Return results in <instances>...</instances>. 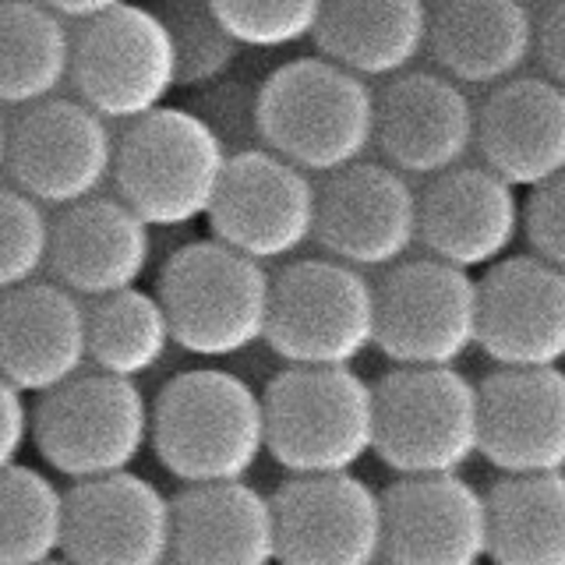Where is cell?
I'll use <instances>...</instances> for the list:
<instances>
[{
    "instance_id": "obj_23",
    "label": "cell",
    "mask_w": 565,
    "mask_h": 565,
    "mask_svg": "<svg viewBox=\"0 0 565 565\" xmlns=\"http://www.w3.org/2000/svg\"><path fill=\"white\" fill-rule=\"evenodd\" d=\"M481 163L516 191H537L565 173V88L520 75L477 106Z\"/></svg>"
},
{
    "instance_id": "obj_41",
    "label": "cell",
    "mask_w": 565,
    "mask_h": 565,
    "mask_svg": "<svg viewBox=\"0 0 565 565\" xmlns=\"http://www.w3.org/2000/svg\"><path fill=\"white\" fill-rule=\"evenodd\" d=\"M544 4H552V0H544Z\"/></svg>"
},
{
    "instance_id": "obj_8",
    "label": "cell",
    "mask_w": 565,
    "mask_h": 565,
    "mask_svg": "<svg viewBox=\"0 0 565 565\" xmlns=\"http://www.w3.org/2000/svg\"><path fill=\"white\" fill-rule=\"evenodd\" d=\"M287 367H350L379 347V287L335 258H294L273 276L265 340Z\"/></svg>"
},
{
    "instance_id": "obj_38",
    "label": "cell",
    "mask_w": 565,
    "mask_h": 565,
    "mask_svg": "<svg viewBox=\"0 0 565 565\" xmlns=\"http://www.w3.org/2000/svg\"><path fill=\"white\" fill-rule=\"evenodd\" d=\"M8 152H11V120L0 110V173L8 170Z\"/></svg>"
},
{
    "instance_id": "obj_11",
    "label": "cell",
    "mask_w": 565,
    "mask_h": 565,
    "mask_svg": "<svg viewBox=\"0 0 565 565\" xmlns=\"http://www.w3.org/2000/svg\"><path fill=\"white\" fill-rule=\"evenodd\" d=\"M117 138L78 96L46 99L11 120L8 177L43 209H71L114 181Z\"/></svg>"
},
{
    "instance_id": "obj_16",
    "label": "cell",
    "mask_w": 565,
    "mask_h": 565,
    "mask_svg": "<svg viewBox=\"0 0 565 565\" xmlns=\"http://www.w3.org/2000/svg\"><path fill=\"white\" fill-rule=\"evenodd\" d=\"M385 499V565L491 562L488 491L463 473L399 477Z\"/></svg>"
},
{
    "instance_id": "obj_5",
    "label": "cell",
    "mask_w": 565,
    "mask_h": 565,
    "mask_svg": "<svg viewBox=\"0 0 565 565\" xmlns=\"http://www.w3.org/2000/svg\"><path fill=\"white\" fill-rule=\"evenodd\" d=\"M262 396L269 459L290 477L353 473L375 452V385L353 367H282Z\"/></svg>"
},
{
    "instance_id": "obj_6",
    "label": "cell",
    "mask_w": 565,
    "mask_h": 565,
    "mask_svg": "<svg viewBox=\"0 0 565 565\" xmlns=\"http://www.w3.org/2000/svg\"><path fill=\"white\" fill-rule=\"evenodd\" d=\"M32 449L71 484L131 473L152 449V399L138 382L85 371L32 403Z\"/></svg>"
},
{
    "instance_id": "obj_14",
    "label": "cell",
    "mask_w": 565,
    "mask_h": 565,
    "mask_svg": "<svg viewBox=\"0 0 565 565\" xmlns=\"http://www.w3.org/2000/svg\"><path fill=\"white\" fill-rule=\"evenodd\" d=\"M279 565L385 562V499L358 473L287 477L276 494Z\"/></svg>"
},
{
    "instance_id": "obj_36",
    "label": "cell",
    "mask_w": 565,
    "mask_h": 565,
    "mask_svg": "<svg viewBox=\"0 0 565 565\" xmlns=\"http://www.w3.org/2000/svg\"><path fill=\"white\" fill-rule=\"evenodd\" d=\"M537 61L544 78L565 88V0H552L537 14Z\"/></svg>"
},
{
    "instance_id": "obj_27",
    "label": "cell",
    "mask_w": 565,
    "mask_h": 565,
    "mask_svg": "<svg viewBox=\"0 0 565 565\" xmlns=\"http://www.w3.org/2000/svg\"><path fill=\"white\" fill-rule=\"evenodd\" d=\"M75 64V32L40 0H0V106L61 96Z\"/></svg>"
},
{
    "instance_id": "obj_35",
    "label": "cell",
    "mask_w": 565,
    "mask_h": 565,
    "mask_svg": "<svg viewBox=\"0 0 565 565\" xmlns=\"http://www.w3.org/2000/svg\"><path fill=\"white\" fill-rule=\"evenodd\" d=\"M32 446V403L11 382L0 379V473L25 463V449Z\"/></svg>"
},
{
    "instance_id": "obj_13",
    "label": "cell",
    "mask_w": 565,
    "mask_h": 565,
    "mask_svg": "<svg viewBox=\"0 0 565 565\" xmlns=\"http://www.w3.org/2000/svg\"><path fill=\"white\" fill-rule=\"evenodd\" d=\"M315 241L353 269L388 273L420 244V191L411 177L375 159L322 177Z\"/></svg>"
},
{
    "instance_id": "obj_29",
    "label": "cell",
    "mask_w": 565,
    "mask_h": 565,
    "mask_svg": "<svg viewBox=\"0 0 565 565\" xmlns=\"http://www.w3.org/2000/svg\"><path fill=\"white\" fill-rule=\"evenodd\" d=\"M173 329L159 294L124 290L88 305V364L114 379L141 382L167 361Z\"/></svg>"
},
{
    "instance_id": "obj_3",
    "label": "cell",
    "mask_w": 565,
    "mask_h": 565,
    "mask_svg": "<svg viewBox=\"0 0 565 565\" xmlns=\"http://www.w3.org/2000/svg\"><path fill=\"white\" fill-rule=\"evenodd\" d=\"M173 343L191 358L226 361L269 340L273 273L216 237L188 241L156 279Z\"/></svg>"
},
{
    "instance_id": "obj_32",
    "label": "cell",
    "mask_w": 565,
    "mask_h": 565,
    "mask_svg": "<svg viewBox=\"0 0 565 565\" xmlns=\"http://www.w3.org/2000/svg\"><path fill=\"white\" fill-rule=\"evenodd\" d=\"M244 50H287L315 40L329 0H209Z\"/></svg>"
},
{
    "instance_id": "obj_31",
    "label": "cell",
    "mask_w": 565,
    "mask_h": 565,
    "mask_svg": "<svg viewBox=\"0 0 565 565\" xmlns=\"http://www.w3.org/2000/svg\"><path fill=\"white\" fill-rule=\"evenodd\" d=\"M167 18L173 46H177V67H181V88L191 93H209L230 78L237 67L244 46L226 32L220 14L212 11L209 0H191V4H173L159 11Z\"/></svg>"
},
{
    "instance_id": "obj_34",
    "label": "cell",
    "mask_w": 565,
    "mask_h": 565,
    "mask_svg": "<svg viewBox=\"0 0 565 565\" xmlns=\"http://www.w3.org/2000/svg\"><path fill=\"white\" fill-rule=\"evenodd\" d=\"M523 234L534 255L565 273V173L552 184L530 191L523 209Z\"/></svg>"
},
{
    "instance_id": "obj_26",
    "label": "cell",
    "mask_w": 565,
    "mask_h": 565,
    "mask_svg": "<svg viewBox=\"0 0 565 565\" xmlns=\"http://www.w3.org/2000/svg\"><path fill=\"white\" fill-rule=\"evenodd\" d=\"M428 0H329L315 46L318 57L364 82H388L414 71L428 53Z\"/></svg>"
},
{
    "instance_id": "obj_37",
    "label": "cell",
    "mask_w": 565,
    "mask_h": 565,
    "mask_svg": "<svg viewBox=\"0 0 565 565\" xmlns=\"http://www.w3.org/2000/svg\"><path fill=\"white\" fill-rule=\"evenodd\" d=\"M40 4H46L50 11H57L64 22L67 18H75V22H96V18L110 14L124 4H131V0H40Z\"/></svg>"
},
{
    "instance_id": "obj_2",
    "label": "cell",
    "mask_w": 565,
    "mask_h": 565,
    "mask_svg": "<svg viewBox=\"0 0 565 565\" xmlns=\"http://www.w3.org/2000/svg\"><path fill=\"white\" fill-rule=\"evenodd\" d=\"M379 93L326 57H297L258 82V146L311 177H332L375 149Z\"/></svg>"
},
{
    "instance_id": "obj_28",
    "label": "cell",
    "mask_w": 565,
    "mask_h": 565,
    "mask_svg": "<svg viewBox=\"0 0 565 565\" xmlns=\"http://www.w3.org/2000/svg\"><path fill=\"white\" fill-rule=\"evenodd\" d=\"M488 509L491 565H565V473L502 477Z\"/></svg>"
},
{
    "instance_id": "obj_30",
    "label": "cell",
    "mask_w": 565,
    "mask_h": 565,
    "mask_svg": "<svg viewBox=\"0 0 565 565\" xmlns=\"http://www.w3.org/2000/svg\"><path fill=\"white\" fill-rule=\"evenodd\" d=\"M64 541L67 488L29 463L0 473V565H50Z\"/></svg>"
},
{
    "instance_id": "obj_40",
    "label": "cell",
    "mask_w": 565,
    "mask_h": 565,
    "mask_svg": "<svg viewBox=\"0 0 565 565\" xmlns=\"http://www.w3.org/2000/svg\"><path fill=\"white\" fill-rule=\"evenodd\" d=\"M50 565H71L67 558H57V562H50Z\"/></svg>"
},
{
    "instance_id": "obj_19",
    "label": "cell",
    "mask_w": 565,
    "mask_h": 565,
    "mask_svg": "<svg viewBox=\"0 0 565 565\" xmlns=\"http://www.w3.org/2000/svg\"><path fill=\"white\" fill-rule=\"evenodd\" d=\"M88 371V305L57 279L0 294V379L43 399Z\"/></svg>"
},
{
    "instance_id": "obj_21",
    "label": "cell",
    "mask_w": 565,
    "mask_h": 565,
    "mask_svg": "<svg viewBox=\"0 0 565 565\" xmlns=\"http://www.w3.org/2000/svg\"><path fill=\"white\" fill-rule=\"evenodd\" d=\"M152 265V226L117 194L61 209L53 220L50 273L82 300L135 290Z\"/></svg>"
},
{
    "instance_id": "obj_33",
    "label": "cell",
    "mask_w": 565,
    "mask_h": 565,
    "mask_svg": "<svg viewBox=\"0 0 565 565\" xmlns=\"http://www.w3.org/2000/svg\"><path fill=\"white\" fill-rule=\"evenodd\" d=\"M53 220L14 184H0V294L40 279L50 269Z\"/></svg>"
},
{
    "instance_id": "obj_25",
    "label": "cell",
    "mask_w": 565,
    "mask_h": 565,
    "mask_svg": "<svg viewBox=\"0 0 565 565\" xmlns=\"http://www.w3.org/2000/svg\"><path fill=\"white\" fill-rule=\"evenodd\" d=\"M177 565H279L273 494L247 481L202 484L173 494Z\"/></svg>"
},
{
    "instance_id": "obj_39",
    "label": "cell",
    "mask_w": 565,
    "mask_h": 565,
    "mask_svg": "<svg viewBox=\"0 0 565 565\" xmlns=\"http://www.w3.org/2000/svg\"><path fill=\"white\" fill-rule=\"evenodd\" d=\"M159 8H173V4H191V0H156Z\"/></svg>"
},
{
    "instance_id": "obj_4",
    "label": "cell",
    "mask_w": 565,
    "mask_h": 565,
    "mask_svg": "<svg viewBox=\"0 0 565 565\" xmlns=\"http://www.w3.org/2000/svg\"><path fill=\"white\" fill-rule=\"evenodd\" d=\"M223 135L188 106H163L120 131L114 188L152 230L209 220L230 170Z\"/></svg>"
},
{
    "instance_id": "obj_1",
    "label": "cell",
    "mask_w": 565,
    "mask_h": 565,
    "mask_svg": "<svg viewBox=\"0 0 565 565\" xmlns=\"http://www.w3.org/2000/svg\"><path fill=\"white\" fill-rule=\"evenodd\" d=\"M152 452L184 488L247 481L269 456L265 396L226 367H188L152 399Z\"/></svg>"
},
{
    "instance_id": "obj_20",
    "label": "cell",
    "mask_w": 565,
    "mask_h": 565,
    "mask_svg": "<svg viewBox=\"0 0 565 565\" xmlns=\"http://www.w3.org/2000/svg\"><path fill=\"white\" fill-rule=\"evenodd\" d=\"M499 367H562L565 273L537 255H509L481 276V343Z\"/></svg>"
},
{
    "instance_id": "obj_17",
    "label": "cell",
    "mask_w": 565,
    "mask_h": 565,
    "mask_svg": "<svg viewBox=\"0 0 565 565\" xmlns=\"http://www.w3.org/2000/svg\"><path fill=\"white\" fill-rule=\"evenodd\" d=\"M71 565L173 562V499L141 473H117L67 488Z\"/></svg>"
},
{
    "instance_id": "obj_24",
    "label": "cell",
    "mask_w": 565,
    "mask_h": 565,
    "mask_svg": "<svg viewBox=\"0 0 565 565\" xmlns=\"http://www.w3.org/2000/svg\"><path fill=\"white\" fill-rule=\"evenodd\" d=\"M428 53L463 88H499L537 57V14L526 0H435Z\"/></svg>"
},
{
    "instance_id": "obj_12",
    "label": "cell",
    "mask_w": 565,
    "mask_h": 565,
    "mask_svg": "<svg viewBox=\"0 0 565 565\" xmlns=\"http://www.w3.org/2000/svg\"><path fill=\"white\" fill-rule=\"evenodd\" d=\"M212 237L262 265L287 262L318 234V184L282 156L252 146L230 156Z\"/></svg>"
},
{
    "instance_id": "obj_18",
    "label": "cell",
    "mask_w": 565,
    "mask_h": 565,
    "mask_svg": "<svg viewBox=\"0 0 565 565\" xmlns=\"http://www.w3.org/2000/svg\"><path fill=\"white\" fill-rule=\"evenodd\" d=\"M520 191L484 163H463L420 191V244L463 273L491 269L512 255L523 234Z\"/></svg>"
},
{
    "instance_id": "obj_10",
    "label": "cell",
    "mask_w": 565,
    "mask_h": 565,
    "mask_svg": "<svg viewBox=\"0 0 565 565\" xmlns=\"http://www.w3.org/2000/svg\"><path fill=\"white\" fill-rule=\"evenodd\" d=\"M481 343V279L431 255L379 282V350L396 367H456Z\"/></svg>"
},
{
    "instance_id": "obj_9",
    "label": "cell",
    "mask_w": 565,
    "mask_h": 565,
    "mask_svg": "<svg viewBox=\"0 0 565 565\" xmlns=\"http://www.w3.org/2000/svg\"><path fill=\"white\" fill-rule=\"evenodd\" d=\"M71 85L85 106L124 128L170 106L167 99L181 88V67L167 18L124 4L85 22L75 32Z\"/></svg>"
},
{
    "instance_id": "obj_22",
    "label": "cell",
    "mask_w": 565,
    "mask_h": 565,
    "mask_svg": "<svg viewBox=\"0 0 565 565\" xmlns=\"http://www.w3.org/2000/svg\"><path fill=\"white\" fill-rule=\"evenodd\" d=\"M481 456L502 477L565 473V371L499 367L481 382Z\"/></svg>"
},
{
    "instance_id": "obj_15",
    "label": "cell",
    "mask_w": 565,
    "mask_h": 565,
    "mask_svg": "<svg viewBox=\"0 0 565 565\" xmlns=\"http://www.w3.org/2000/svg\"><path fill=\"white\" fill-rule=\"evenodd\" d=\"M375 149L403 177H435L477 149V103L441 71H406L379 88Z\"/></svg>"
},
{
    "instance_id": "obj_7",
    "label": "cell",
    "mask_w": 565,
    "mask_h": 565,
    "mask_svg": "<svg viewBox=\"0 0 565 565\" xmlns=\"http://www.w3.org/2000/svg\"><path fill=\"white\" fill-rule=\"evenodd\" d=\"M375 456L399 477L459 473L481 456V385L456 367H393L375 382Z\"/></svg>"
}]
</instances>
